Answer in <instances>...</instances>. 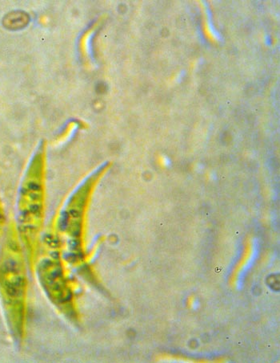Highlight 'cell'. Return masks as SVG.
<instances>
[{"label":"cell","mask_w":280,"mask_h":363,"mask_svg":"<svg viewBox=\"0 0 280 363\" xmlns=\"http://www.w3.org/2000/svg\"><path fill=\"white\" fill-rule=\"evenodd\" d=\"M15 233H8L0 262V305L11 336L21 343L26 331L28 277Z\"/></svg>","instance_id":"obj_1"},{"label":"cell","mask_w":280,"mask_h":363,"mask_svg":"<svg viewBox=\"0 0 280 363\" xmlns=\"http://www.w3.org/2000/svg\"><path fill=\"white\" fill-rule=\"evenodd\" d=\"M42 291L52 304L66 318L76 322L78 318L74 293L56 256L42 258L37 268Z\"/></svg>","instance_id":"obj_2"},{"label":"cell","mask_w":280,"mask_h":363,"mask_svg":"<svg viewBox=\"0 0 280 363\" xmlns=\"http://www.w3.org/2000/svg\"><path fill=\"white\" fill-rule=\"evenodd\" d=\"M44 189L40 181L24 184L18 202L19 229L28 253L32 255L44 216Z\"/></svg>","instance_id":"obj_3"},{"label":"cell","mask_w":280,"mask_h":363,"mask_svg":"<svg viewBox=\"0 0 280 363\" xmlns=\"http://www.w3.org/2000/svg\"><path fill=\"white\" fill-rule=\"evenodd\" d=\"M4 223H5V218H4V209L2 207L1 202H0V238H1V235L3 234Z\"/></svg>","instance_id":"obj_4"}]
</instances>
